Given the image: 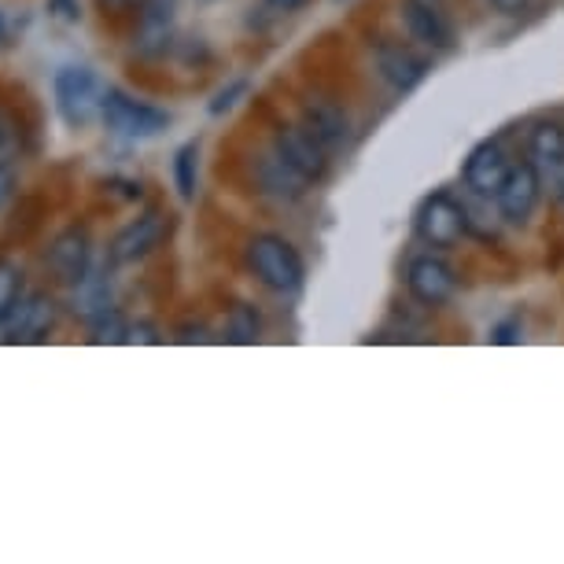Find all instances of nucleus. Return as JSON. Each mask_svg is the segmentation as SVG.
I'll return each mask as SVG.
<instances>
[{"instance_id":"0eeeda50","label":"nucleus","mask_w":564,"mask_h":564,"mask_svg":"<svg viewBox=\"0 0 564 564\" xmlns=\"http://www.w3.org/2000/svg\"><path fill=\"white\" fill-rule=\"evenodd\" d=\"M417 232L429 248H454L465 232V210L446 193H435L417 210Z\"/></svg>"},{"instance_id":"2eb2a0df","label":"nucleus","mask_w":564,"mask_h":564,"mask_svg":"<svg viewBox=\"0 0 564 564\" xmlns=\"http://www.w3.org/2000/svg\"><path fill=\"white\" fill-rule=\"evenodd\" d=\"M303 126L328 148V152H336V148H344L350 141V119L336 100H325V97L306 100L303 104Z\"/></svg>"},{"instance_id":"f8f14e48","label":"nucleus","mask_w":564,"mask_h":564,"mask_svg":"<svg viewBox=\"0 0 564 564\" xmlns=\"http://www.w3.org/2000/svg\"><path fill=\"white\" fill-rule=\"evenodd\" d=\"M372 63H377V74L395 93H413L424 82V74H429V63L406 45H399V41H380L377 52H372Z\"/></svg>"},{"instance_id":"aec40b11","label":"nucleus","mask_w":564,"mask_h":564,"mask_svg":"<svg viewBox=\"0 0 564 564\" xmlns=\"http://www.w3.org/2000/svg\"><path fill=\"white\" fill-rule=\"evenodd\" d=\"M262 336V317L251 303H237L229 311V339L232 344H254Z\"/></svg>"},{"instance_id":"bb28decb","label":"nucleus","mask_w":564,"mask_h":564,"mask_svg":"<svg viewBox=\"0 0 564 564\" xmlns=\"http://www.w3.org/2000/svg\"><path fill=\"white\" fill-rule=\"evenodd\" d=\"M0 37H4V15H0Z\"/></svg>"},{"instance_id":"f03ea898","label":"nucleus","mask_w":564,"mask_h":564,"mask_svg":"<svg viewBox=\"0 0 564 564\" xmlns=\"http://www.w3.org/2000/svg\"><path fill=\"white\" fill-rule=\"evenodd\" d=\"M52 97H56V111L59 119L70 126V130H85L93 119H100V100L104 89L97 82V74L82 63H67V67L56 70L52 78Z\"/></svg>"},{"instance_id":"a878e982","label":"nucleus","mask_w":564,"mask_h":564,"mask_svg":"<svg viewBox=\"0 0 564 564\" xmlns=\"http://www.w3.org/2000/svg\"><path fill=\"white\" fill-rule=\"evenodd\" d=\"M8 141V122H4V115H0V148H4Z\"/></svg>"},{"instance_id":"4468645a","label":"nucleus","mask_w":564,"mask_h":564,"mask_svg":"<svg viewBox=\"0 0 564 564\" xmlns=\"http://www.w3.org/2000/svg\"><path fill=\"white\" fill-rule=\"evenodd\" d=\"M531 163L539 166L542 181H550V188H557V196H564V126L561 122H542L531 130Z\"/></svg>"},{"instance_id":"39448f33","label":"nucleus","mask_w":564,"mask_h":564,"mask_svg":"<svg viewBox=\"0 0 564 564\" xmlns=\"http://www.w3.org/2000/svg\"><path fill=\"white\" fill-rule=\"evenodd\" d=\"M273 152L289 159L306 181H322L328 174V148L306 126H281L273 133Z\"/></svg>"},{"instance_id":"dca6fc26","label":"nucleus","mask_w":564,"mask_h":564,"mask_svg":"<svg viewBox=\"0 0 564 564\" xmlns=\"http://www.w3.org/2000/svg\"><path fill=\"white\" fill-rule=\"evenodd\" d=\"M56 328V300H48L45 292L26 295L23 303L15 306V314L8 317V333L12 339H41Z\"/></svg>"},{"instance_id":"a211bd4d","label":"nucleus","mask_w":564,"mask_h":564,"mask_svg":"<svg viewBox=\"0 0 564 564\" xmlns=\"http://www.w3.org/2000/svg\"><path fill=\"white\" fill-rule=\"evenodd\" d=\"M174 185L185 204H193L196 199V185H199V144L188 141L181 144L174 152Z\"/></svg>"},{"instance_id":"4be33fe9","label":"nucleus","mask_w":564,"mask_h":564,"mask_svg":"<svg viewBox=\"0 0 564 564\" xmlns=\"http://www.w3.org/2000/svg\"><path fill=\"white\" fill-rule=\"evenodd\" d=\"M48 15L59 19V23H82V4L78 0H45Z\"/></svg>"},{"instance_id":"423d86ee","label":"nucleus","mask_w":564,"mask_h":564,"mask_svg":"<svg viewBox=\"0 0 564 564\" xmlns=\"http://www.w3.org/2000/svg\"><path fill=\"white\" fill-rule=\"evenodd\" d=\"M539 196H542V174L539 166L531 163H513V170H509L506 185L498 188L495 204H498V215H502L506 221H513V226H520V221L531 218V210L539 207Z\"/></svg>"},{"instance_id":"6ab92c4d","label":"nucleus","mask_w":564,"mask_h":564,"mask_svg":"<svg viewBox=\"0 0 564 564\" xmlns=\"http://www.w3.org/2000/svg\"><path fill=\"white\" fill-rule=\"evenodd\" d=\"M19 303H23V270L15 262L0 259V325L15 314Z\"/></svg>"},{"instance_id":"f3484780","label":"nucleus","mask_w":564,"mask_h":564,"mask_svg":"<svg viewBox=\"0 0 564 564\" xmlns=\"http://www.w3.org/2000/svg\"><path fill=\"white\" fill-rule=\"evenodd\" d=\"M115 300H111V281L108 273H93L85 281L74 284V314H82L85 322H97L104 311H111Z\"/></svg>"},{"instance_id":"6e6552de","label":"nucleus","mask_w":564,"mask_h":564,"mask_svg":"<svg viewBox=\"0 0 564 564\" xmlns=\"http://www.w3.org/2000/svg\"><path fill=\"white\" fill-rule=\"evenodd\" d=\"M48 270L59 284H78L93 270V240L82 226L63 229L48 248Z\"/></svg>"},{"instance_id":"7ed1b4c3","label":"nucleus","mask_w":564,"mask_h":564,"mask_svg":"<svg viewBox=\"0 0 564 564\" xmlns=\"http://www.w3.org/2000/svg\"><path fill=\"white\" fill-rule=\"evenodd\" d=\"M100 119L111 133L130 137V141H148V137H159L170 126L166 111H159L144 100H133L130 93H122V89H104Z\"/></svg>"},{"instance_id":"5701e85b","label":"nucleus","mask_w":564,"mask_h":564,"mask_svg":"<svg viewBox=\"0 0 564 564\" xmlns=\"http://www.w3.org/2000/svg\"><path fill=\"white\" fill-rule=\"evenodd\" d=\"M243 89H248V85H243V82H232L229 89H221L218 97L210 100V115H221V111H229L232 104H237V97H240Z\"/></svg>"},{"instance_id":"412c9836","label":"nucleus","mask_w":564,"mask_h":564,"mask_svg":"<svg viewBox=\"0 0 564 564\" xmlns=\"http://www.w3.org/2000/svg\"><path fill=\"white\" fill-rule=\"evenodd\" d=\"M89 328H93V339L97 344H122V339H130V325L122 322V314L115 311H104L97 322H89Z\"/></svg>"},{"instance_id":"9b49d317","label":"nucleus","mask_w":564,"mask_h":564,"mask_svg":"<svg viewBox=\"0 0 564 564\" xmlns=\"http://www.w3.org/2000/svg\"><path fill=\"white\" fill-rule=\"evenodd\" d=\"M163 237H166V218L159 215V210H148V215L130 221V226L111 240L108 259L111 265H130L137 259H144V254H152Z\"/></svg>"},{"instance_id":"f257e3e1","label":"nucleus","mask_w":564,"mask_h":564,"mask_svg":"<svg viewBox=\"0 0 564 564\" xmlns=\"http://www.w3.org/2000/svg\"><path fill=\"white\" fill-rule=\"evenodd\" d=\"M248 262L265 289H273V292L303 289V276H306L303 254L284 237H276V232H259V237L248 240Z\"/></svg>"},{"instance_id":"9d476101","label":"nucleus","mask_w":564,"mask_h":564,"mask_svg":"<svg viewBox=\"0 0 564 564\" xmlns=\"http://www.w3.org/2000/svg\"><path fill=\"white\" fill-rule=\"evenodd\" d=\"M509 170H513V163H509L506 148L498 141H484L465 159V185L473 188L476 196H498V188L506 185Z\"/></svg>"},{"instance_id":"b1692460","label":"nucleus","mask_w":564,"mask_h":564,"mask_svg":"<svg viewBox=\"0 0 564 564\" xmlns=\"http://www.w3.org/2000/svg\"><path fill=\"white\" fill-rule=\"evenodd\" d=\"M12 196H15V166L0 163V210L12 204Z\"/></svg>"},{"instance_id":"ddd939ff","label":"nucleus","mask_w":564,"mask_h":564,"mask_svg":"<svg viewBox=\"0 0 564 564\" xmlns=\"http://www.w3.org/2000/svg\"><path fill=\"white\" fill-rule=\"evenodd\" d=\"M402 23H406L413 41H421V45L435 52H446L454 45V30L443 19L440 4H432V0H402Z\"/></svg>"},{"instance_id":"20e7f679","label":"nucleus","mask_w":564,"mask_h":564,"mask_svg":"<svg viewBox=\"0 0 564 564\" xmlns=\"http://www.w3.org/2000/svg\"><path fill=\"white\" fill-rule=\"evenodd\" d=\"M406 289L413 300L424 306H443L454 300L457 273L451 262L440 259V254H421V259H413L406 270Z\"/></svg>"},{"instance_id":"393cba45","label":"nucleus","mask_w":564,"mask_h":564,"mask_svg":"<svg viewBox=\"0 0 564 564\" xmlns=\"http://www.w3.org/2000/svg\"><path fill=\"white\" fill-rule=\"evenodd\" d=\"M265 4H270L273 12H300V8H306L311 0H265Z\"/></svg>"},{"instance_id":"1a4fd4ad","label":"nucleus","mask_w":564,"mask_h":564,"mask_svg":"<svg viewBox=\"0 0 564 564\" xmlns=\"http://www.w3.org/2000/svg\"><path fill=\"white\" fill-rule=\"evenodd\" d=\"M251 174H254V185H259V193L281 199V204H295V199H303L306 185H311V181H306L300 170L289 163V159H281L276 152L254 155Z\"/></svg>"}]
</instances>
